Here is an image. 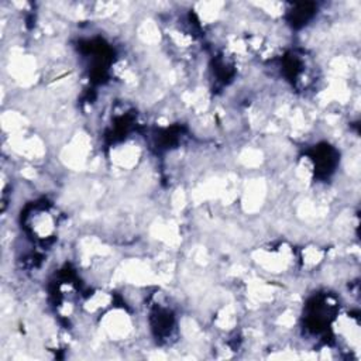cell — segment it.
<instances>
[{
  "instance_id": "obj_1",
  "label": "cell",
  "mask_w": 361,
  "mask_h": 361,
  "mask_svg": "<svg viewBox=\"0 0 361 361\" xmlns=\"http://www.w3.org/2000/svg\"><path fill=\"white\" fill-rule=\"evenodd\" d=\"M34 216H32V233L37 234V238L41 240H47L50 238L55 230V219L53 218V214L45 210V209H40L36 213H33Z\"/></svg>"
}]
</instances>
